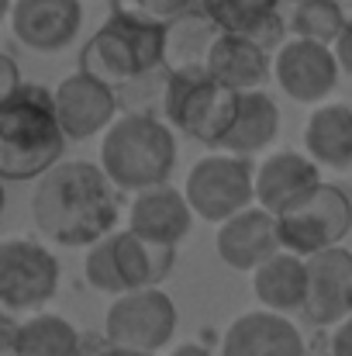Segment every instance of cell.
Returning a JSON list of instances; mask_svg holds the SVG:
<instances>
[{
    "label": "cell",
    "mask_w": 352,
    "mask_h": 356,
    "mask_svg": "<svg viewBox=\"0 0 352 356\" xmlns=\"http://www.w3.org/2000/svg\"><path fill=\"white\" fill-rule=\"evenodd\" d=\"M31 218L56 245H94L117 232L121 204L115 180L101 163L62 159L38 180L31 194Z\"/></svg>",
    "instance_id": "obj_1"
},
{
    "label": "cell",
    "mask_w": 352,
    "mask_h": 356,
    "mask_svg": "<svg viewBox=\"0 0 352 356\" xmlns=\"http://www.w3.org/2000/svg\"><path fill=\"white\" fill-rule=\"evenodd\" d=\"M66 128L56 115V94L24 83L10 97L0 101V177L17 180H42L52 166L62 163L66 152Z\"/></svg>",
    "instance_id": "obj_2"
},
{
    "label": "cell",
    "mask_w": 352,
    "mask_h": 356,
    "mask_svg": "<svg viewBox=\"0 0 352 356\" xmlns=\"http://www.w3.org/2000/svg\"><path fill=\"white\" fill-rule=\"evenodd\" d=\"M176 128L149 111H124L101 138V166L117 191H149L169 184L176 170Z\"/></svg>",
    "instance_id": "obj_3"
},
{
    "label": "cell",
    "mask_w": 352,
    "mask_h": 356,
    "mask_svg": "<svg viewBox=\"0 0 352 356\" xmlns=\"http://www.w3.org/2000/svg\"><path fill=\"white\" fill-rule=\"evenodd\" d=\"M166 28L169 24H156L115 7L108 21L83 42L80 70L115 90H124L156 70H166Z\"/></svg>",
    "instance_id": "obj_4"
},
{
    "label": "cell",
    "mask_w": 352,
    "mask_h": 356,
    "mask_svg": "<svg viewBox=\"0 0 352 356\" xmlns=\"http://www.w3.org/2000/svg\"><path fill=\"white\" fill-rule=\"evenodd\" d=\"M238 104L242 94L215 80L208 70H166L162 76V115L201 145L221 149L238 118Z\"/></svg>",
    "instance_id": "obj_5"
},
{
    "label": "cell",
    "mask_w": 352,
    "mask_h": 356,
    "mask_svg": "<svg viewBox=\"0 0 352 356\" xmlns=\"http://www.w3.org/2000/svg\"><path fill=\"white\" fill-rule=\"evenodd\" d=\"M173 266H176V245H159L135 236L131 229H121L87 245L83 277L94 291L117 298L138 287H162Z\"/></svg>",
    "instance_id": "obj_6"
},
{
    "label": "cell",
    "mask_w": 352,
    "mask_h": 356,
    "mask_svg": "<svg viewBox=\"0 0 352 356\" xmlns=\"http://www.w3.org/2000/svg\"><path fill=\"white\" fill-rule=\"evenodd\" d=\"M183 194L197 218H204L211 225L228 222L232 215L255 204L252 156H235L225 149L201 156L183 180Z\"/></svg>",
    "instance_id": "obj_7"
},
{
    "label": "cell",
    "mask_w": 352,
    "mask_h": 356,
    "mask_svg": "<svg viewBox=\"0 0 352 356\" xmlns=\"http://www.w3.org/2000/svg\"><path fill=\"white\" fill-rule=\"evenodd\" d=\"M62 280L56 252L35 238H3L0 245V305L14 315L42 312Z\"/></svg>",
    "instance_id": "obj_8"
},
{
    "label": "cell",
    "mask_w": 352,
    "mask_h": 356,
    "mask_svg": "<svg viewBox=\"0 0 352 356\" xmlns=\"http://www.w3.org/2000/svg\"><path fill=\"white\" fill-rule=\"evenodd\" d=\"M180 312L162 287H138L117 294L104 315V339L111 346L159 353L176 332Z\"/></svg>",
    "instance_id": "obj_9"
},
{
    "label": "cell",
    "mask_w": 352,
    "mask_h": 356,
    "mask_svg": "<svg viewBox=\"0 0 352 356\" xmlns=\"http://www.w3.org/2000/svg\"><path fill=\"white\" fill-rule=\"evenodd\" d=\"M352 232V197L339 184H321L308 201L280 215V236L283 249L297 256H315L332 245H342Z\"/></svg>",
    "instance_id": "obj_10"
},
{
    "label": "cell",
    "mask_w": 352,
    "mask_h": 356,
    "mask_svg": "<svg viewBox=\"0 0 352 356\" xmlns=\"http://www.w3.org/2000/svg\"><path fill=\"white\" fill-rule=\"evenodd\" d=\"M342 66L335 45L290 35L273 56V80L297 104H321L339 87Z\"/></svg>",
    "instance_id": "obj_11"
},
{
    "label": "cell",
    "mask_w": 352,
    "mask_h": 356,
    "mask_svg": "<svg viewBox=\"0 0 352 356\" xmlns=\"http://www.w3.org/2000/svg\"><path fill=\"white\" fill-rule=\"evenodd\" d=\"M352 315V252L332 245L325 252L308 256V301L304 325L335 329Z\"/></svg>",
    "instance_id": "obj_12"
},
{
    "label": "cell",
    "mask_w": 352,
    "mask_h": 356,
    "mask_svg": "<svg viewBox=\"0 0 352 356\" xmlns=\"http://www.w3.org/2000/svg\"><path fill=\"white\" fill-rule=\"evenodd\" d=\"M121 90L108 87L104 80L76 70L56 87V115L62 121L66 135L83 142L108 131L121 115Z\"/></svg>",
    "instance_id": "obj_13"
},
{
    "label": "cell",
    "mask_w": 352,
    "mask_h": 356,
    "mask_svg": "<svg viewBox=\"0 0 352 356\" xmlns=\"http://www.w3.org/2000/svg\"><path fill=\"white\" fill-rule=\"evenodd\" d=\"M14 38L31 52H62L76 42L83 28V3L80 0H14L10 10Z\"/></svg>",
    "instance_id": "obj_14"
},
{
    "label": "cell",
    "mask_w": 352,
    "mask_h": 356,
    "mask_svg": "<svg viewBox=\"0 0 352 356\" xmlns=\"http://www.w3.org/2000/svg\"><path fill=\"white\" fill-rule=\"evenodd\" d=\"M280 249H283L280 218L273 211H266L262 204H252L218 225L215 252L225 266H232L238 273H255Z\"/></svg>",
    "instance_id": "obj_15"
},
{
    "label": "cell",
    "mask_w": 352,
    "mask_h": 356,
    "mask_svg": "<svg viewBox=\"0 0 352 356\" xmlns=\"http://www.w3.org/2000/svg\"><path fill=\"white\" fill-rule=\"evenodd\" d=\"M321 184L325 180L311 156L280 149L255 166V204H262L266 211H273L280 218L290 208H297L301 201H308Z\"/></svg>",
    "instance_id": "obj_16"
},
{
    "label": "cell",
    "mask_w": 352,
    "mask_h": 356,
    "mask_svg": "<svg viewBox=\"0 0 352 356\" xmlns=\"http://www.w3.org/2000/svg\"><path fill=\"white\" fill-rule=\"evenodd\" d=\"M221 356H308V336H301L290 315L259 308L238 315L228 325Z\"/></svg>",
    "instance_id": "obj_17"
},
{
    "label": "cell",
    "mask_w": 352,
    "mask_h": 356,
    "mask_svg": "<svg viewBox=\"0 0 352 356\" xmlns=\"http://www.w3.org/2000/svg\"><path fill=\"white\" fill-rule=\"evenodd\" d=\"M190 225H194V208L187 194L169 184L138 191L128 208V229L159 245H180L190 232Z\"/></svg>",
    "instance_id": "obj_18"
},
{
    "label": "cell",
    "mask_w": 352,
    "mask_h": 356,
    "mask_svg": "<svg viewBox=\"0 0 352 356\" xmlns=\"http://www.w3.org/2000/svg\"><path fill=\"white\" fill-rule=\"evenodd\" d=\"M208 73L238 94L259 90L273 76V56L242 31H221L208 56Z\"/></svg>",
    "instance_id": "obj_19"
},
{
    "label": "cell",
    "mask_w": 352,
    "mask_h": 356,
    "mask_svg": "<svg viewBox=\"0 0 352 356\" xmlns=\"http://www.w3.org/2000/svg\"><path fill=\"white\" fill-rule=\"evenodd\" d=\"M252 291L262 308L280 315H301L308 301V259L290 249H280L252 273Z\"/></svg>",
    "instance_id": "obj_20"
},
{
    "label": "cell",
    "mask_w": 352,
    "mask_h": 356,
    "mask_svg": "<svg viewBox=\"0 0 352 356\" xmlns=\"http://www.w3.org/2000/svg\"><path fill=\"white\" fill-rule=\"evenodd\" d=\"M308 156L318 166L349 170L352 166V108L349 104H318L304 124Z\"/></svg>",
    "instance_id": "obj_21"
},
{
    "label": "cell",
    "mask_w": 352,
    "mask_h": 356,
    "mask_svg": "<svg viewBox=\"0 0 352 356\" xmlns=\"http://www.w3.org/2000/svg\"><path fill=\"white\" fill-rule=\"evenodd\" d=\"M280 135V108L266 90H245L238 104V118L225 135L221 149L235 156H255L269 149Z\"/></svg>",
    "instance_id": "obj_22"
},
{
    "label": "cell",
    "mask_w": 352,
    "mask_h": 356,
    "mask_svg": "<svg viewBox=\"0 0 352 356\" xmlns=\"http://www.w3.org/2000/svg\"><path fill=\"white\" fill-rule=\"evenodd\" d=\"M225 28L201 7L176 17L166 28V70H208V56Z\"/></svg>",
    "instance_id": "obj_23"
},
{
    "label": "cell",
    "mask_w": 352,
    "mask_h": 356,
    "mask_svg": "<svg viewBox=\"0 0 352 356\" xmlns=\"http://www.w3.org/2000/svg\"><path fill=\"white\" fill-rule=\"evenodd\" d=\"M14 356H83V339L76 325L52 312H35L17 325Z\"/></svg>",
    "instance_id": "obj_24"
},
{
    "label": "cell",
    "mask_w": 352,
    "mask_h": 356,
    "mask_svg": "<svg viewBox=\"0 0 352 356\" xmlns=\"http://www.w3.org/2000/svg\"><path fill=\"white\" fill-rule=\"evenodd\" d=\"M290 35L335 45L346 31V10L339 0H301L290 10Z\"/></svg>",
    "instance_id": "obj_25"
},
{
    "label": "cell",
    "mask_w": 352,
    "mask_h": 356,
    "mask_svg": "<svg viewBox=\"0 0 352 356\" xmlns=\"http://www.w3.org/2000/svg\"><path fill=\"white\" fill-rule=\"evenodd\" d=\"M197 7L225 31H242V35H255L266 21L280 14V0H201Z\"/></svg>",
    "instance_id": "obj_26"
},
{
    "label": "cell",
    "mask_w": 352,
    "mask_h": 356,
    "mask_svg": "<svg viewBox=\"0 0 352 356\" xmlns=\"http://www.w3.org/2000/svg\"><path fill=\"white\" fill-rule=\"evenodd\" d=\"M201 0H115L117 10H128L135 17L156 21V24H173L176 17L190 14Z\"/></svg>",
    "instance_id": "obj_27"
},
{
    "label": "cell",
    "mask_w": 352,
    "mask_h": 356,
    "mask_svg": "<svg viewBox=\"0 0 352 356\" xmlns=\"http://www.w3.org/2000/svg\"><path fill=\"white\" fill-rule=\"evenodd\" d=\"M21 87H24L21 70H17L14 56H10V52H3V56H0V101H3V97H10L14 90H21Z\"/></svg>",
    "instance_id": "obj_28"
},
{
    "label": "cell",
    "mask_w": 352,
    "mask_h": 356,
    "mask_svg": "<svg viewBox=\"0 0 352 356\" xmlns=\"http://www.w3.org/2000/svg\"><path fill=\"white\" fill-rule=\"evenodd\" d=\"M332 356H352V315L332 332Z\"/></svg>",
    "instance_id": "obj_29"
},
{
    "label": "cell",
    "mask_w": 352,
    "mask_h": 356,
    "mask_svg": "<svg viewBox=\"0 0 352 356\" xmlns=\"http://www.w3.org/2000/svg\"><path fill=\"white\" fill-rule=\"evenodd\" d=\"M332 332L335 329H315V336L308 339V356H332Z\"/></svg>",
    "instance_id": "obj_30"
},
{
    "label": "cell",
    "mask_w": 352,
    "mask_h": 356,
    "mask_svg": "<svg viewBox=\"0 0 352 356\" xmlns=\"http://www.w3.org/2000/svg\"><path fill=\"white\" fill-rule=\"evenodd\" d=\"M335 56H339L342 73H349V76H352V31H349V28H346V31H342V38L335 42Z\"/></svg>",
    "instance_id": "obj_31"
},
{
    "label": "cell",
    "mask_w": 352,
    "mask_h": 356,
    "mask_svg": "<svg viewBox=\"0 0 352 356\" xmlns=\"http://www.w3.org/2000/svg\"><path fill=\"white\" fill-rule=\"evenodd\" d=\"M169 356H211V350L201 346V343H183V346H176Z\"/></svg>",
    "instance_id": "obj_32"
},
{
    "label": "cell",
    "mask_w": 352,
    "mask_h": 356,
    "mask_svg": "<svg viewBox=\"0 0 352 356\" xmlns=\"http://www.w3.org/2000/svg\"><path fill=\"white\" fill-rule=\"evenodd\" d=\"M97 356H156V353H145V350H128V346H104Z\"/></svg>",
    "instance_id": "obj_33"
},
{
    "label": "cell",
    "mask_w": 352,
    "mask_h": 356,
    "mask_svg": "<svg viewBox=\"0 0 352 356\" xmlns=\"http://www.w3.org/2000/svg\"><path fill=\"white\" fill-rule=\"evenodd\" d=\"M342 3V10H346V28L352 31V0H339Z\"/></svg>",
    "instance_id": "obj_34"
},
{
    "label": "cell",
    "mask_w": 352,
    "mask_h": 356,
    "mask_svg": "<svg viewBox=\"0 0 352 356\" xmlns=\"http://www.w3.org/2000/svg\"><path fill=\"white\" fill-rule=\"evenodd\" d=\"M3 356H14V353H3Z\"/></svg>",
    "instance_id": "obj_35"
},
{
    "label": "cell",
    "mask_w": 352,
    "mask_h": 356,
    "mask_svg": "<svg viewBox=\"0 0 352 356\" xmlns=\"http://www.w3.org/2000/svg\"><path fill=\"white\" fill-rule=\"evenodd\" d=\"M294 3H301V0H294Z\"/></svg>",
    "instance_id": "obj_36"
}]
</instances>
